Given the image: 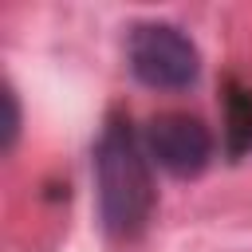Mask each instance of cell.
I'll return each instance as SVG.
<instances>
[{"label": "cell", "mask_w": 252, "mask_h": 252, "mask_svg": "<svg viewBox=\"0 0 252 252\" xmlns=\"http://www.w3.org/2000/svg\"><path fill=\"white\" fill-rule=\"evenodd\" d=\"M126 63H130L134 79L154 91H181L201 71V55H197L193 39L177 24H161V20L130 28Z\"/></svg>", "instance_id": "7a4b0ae2"}, {"label": "cell", "mask_w": 252, "mask_h": 252, "mask_svg": "<svg viewBox=\"0 0 252 252\" xmlns=\"http://www.w3.org/2000/svg\"><path fill=\"white\" fill-rule=\"evenodd\" d=\"M16 134H20V106H16L12 87H4V150L16 146Z\"/></svg>", "instance_id": "277c9868"}, {"label": "cell", "mask_w": 252, "mask_h": 252, "mask_svg": "<svg viewBox=\"0 0 252 252\" xmlns=\"http://www.w3.org/2000/svg\"><path fill=\"white\" fill-rule=\"evenodd\" d=\"M146 150H150V158L165 173H173V177H197L209 165V158H213V138H209V130H205L201 118L161 114L146 130Z\"/></svg>", "instance_id": "3957f363"}, {"label": "cell", "mask_w": 252, "mask_h": 252, "mask_svg": "<svg viewBox=\"0 0 252 252\" xmlns=\"http://www.w3.org/2000/svg\"><path fill=\"white\" fill-rule=\"evenodd\" d=\"M94 181H98V213L110 236H134L146 228L154 209V185L146 169L142 142L130 122L110 118L94 142Z\"/></svg>", "instance_id": "6da1fadb"}]
</instances>
